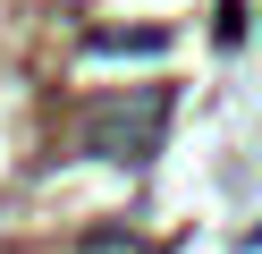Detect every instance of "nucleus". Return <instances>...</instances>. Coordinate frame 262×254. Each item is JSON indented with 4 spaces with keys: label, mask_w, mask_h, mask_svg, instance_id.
Returning <instances> with one entry per match:
<instances>
[{
    "label": "nucleus",
    "mask_w": 262,
    "mask_h": 254,
    "mask_svg": "<svg viewBox=\"0 0 262 254\" xmlns=\"http://www.w3.org/2000/svg\"><path fill=\"white\" fill-rule=\"evenodd\" d=\"M161 110H169L161 93H144L136 119H127V102H110V110L93 119V152H110V161H144V152H152V135H161Z\"/></svg>",
    "instance_id": "nucleus-1"
},
{
    "label": "nucleus",
    "mask_w": 262,
    "mask_h": 254,
    "mask_svg": "<svg viewBox=\"0 0 262 254\" xmlns=\"http://www.w3.org/2000/svg\"><path fill=\"white\" fill-rule=\"evenodd\" d=\"M76 254H144V246H136V237H127V229H93V237H85V246H76Z\"/></svg>",
    "instance_id": "nucleus-2"
}]
</instances>
